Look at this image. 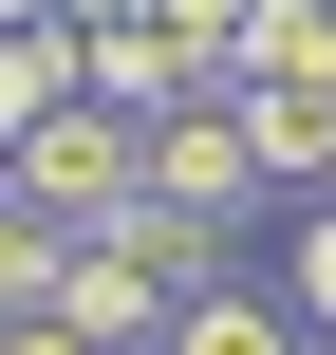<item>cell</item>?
Returning <instances> with one entry per match:
<instances>
[{
    "mask_svg": "<svg viewBox=\"0 0 336 355\" xmlns=\"http://www.w3.org/2000/svg\"><path fill=\"white\" fill-rule=\"evenodd\" d=\"M94 94V37L75 19H0V131H37V112H75Z\"/></svg>",
    "mask_w": 336,
    "mask_h": 355,
    "instance_id": "obj_6",
    "label": "cell"
},
{
    "mask_svg": "<svg viewBox=\"0 0 336 355\" xmlns=\"http://www.w3.org/2000/svg\"><path fill=\"white\" fill-rule=\"evenodd\" d=\"M0 150H19V131H0Z\"/></svg>",
    "mask_w": 336,
    "mask_h": 355,
    "instance_id": "obj_13",
    "label": "cell"
},
{
    "mask_svg": "<svg viewBox=\"0 0 336 355\" xmlns=\"http://www.w3.org/2000/svg\"><path fill=\"white\" fill-rule=\"evenodd\" d=\"M224 75H262V94H336V0H243V56Z\"/></svg>",
    "mask_w": 336,
    "mask_h": 355,
    "instance_id": "obj_7",
    "label": "cell"
},
{
    "mask_svg": "<svg viewBox=\"0 0 336 355\" xmlns=\"http://www.w3.org/2000/svg\"><path fill=\"white\" fill-rule=\"evenodd\" d=\"M150 187H168L187 225H243V206H281V187H262V131H243V94H224V75L150 112Z\"/></svg>",
    "mask_w": 336,
    "mask_h": 355,
    "instance_id": "obj_2",
    "label": "cell"
},
{
    "mask_svg": "<svg viewBox=\"0 0 336 355\" xmlns=\"http://www.w3.org/2000/svg\"><path fill=\"white\" fill-rule=\"evenodd\" d=\"M318 355H336V337H318Z\"/></svg>",
    "mask_w": 336,
    "mask_h": 355,
    "instance_id": "obj_14",
    "label": "cell"
},
{
    "mask_svg": "<svg viewBox=\"0 0 336 355\" xmlns=\"http://www.w3.org/2000/svg\"><path fill=\"white\" fill-rule=\"evenodd\" d=\"M75 37H94V94H112V112H168V94H206V56H187L168 19H75Z\"/></svg>",
    "mask_w": 336,
    "mask_h": 355,
    "instance_id": "obj_5",
    "label": "cell"
},
{
    "mask_svg": "<svg viewBox=\"0 0 336 355\" xmlns=\"http://www.w3.org/2000/svg\"><path fill=\"white\" fill-rule=\"evenodd\" d=\"M224 94H243V131H262V187L318 206L336 187V94H262V75H224Z\"/></svg>",
    "mask_w": 336,
    "mask_h": 355,
    "instance_id": "obj_4",
    "label": "cell"
},
{
    "mask_svg": "<svg viewBox=\"0 0 336 355\" xmlns=\"http://www.w3.org/2000/svg\"><path fill=\"white\" fill-rule=\"evenodd\" d=\"M0 187H19L37 225H112V206L150 187V112H112V94H75V112H37V131L0 150Z\"/></svg>",
    "mask_w": 336,
    "mask_h": 355,
    "instance_id": "obj_1",
    "label": "cell"
},
{
    "mask_svg": "<svg viewBox=\"0 0 336 355\" xmlns=\"http://www.w3.org/2000/svg\"><path fill=\"white\" fill-rule=\"evenodd\" d=\"M0 355H94V337H75V318H0Z\"/></svg>",
    "mask_w": 336,
    "mask_h": 355,
    "instance_id": "obj_11",
    "label": "cell"
},
{
    "mask_svg": "<svg viewBox=\"0 0 336 355\" xmlns=\"http://www.w3.org/2000/svg\"><path fill=\"white\" fill-rule=\"evenodd\" d=\"M56 262H75V225H37V206L0 187V318H37V300H56Z\"/></svg>",
    "mask_w": 336,
    "mask_h": 355,
    "instance_id": "obj_8",
    "label": "cell"
},
{
    "mask_svg": "<svg viewBox=\"0 0 336 355\" xmlns=\"http://www.w3.org/2000/svg\"><path fill=\"white\" fill-rule=\"evenodd\" d=\"M168 355H318V318H299L281 281H243V262H224L206 300H168Z\"/></svg>",
    "mask_w": 336,
    "mask_h": 355,
    "instance_id": "obj_3",
    "label": "cell"
},
{
    "mask_svg": "<svg viewBox=\"0 0 336 355\" xmlns=\"http://www.w3.org/2000/svg\"><path fill=\"white\" fill-rule=\"evenodd\" d=\"M281 300H299V318H318V337H336V187H318V206H299V225H281Z\"/></svg>",
    "mask_w": 336,
    "mask_h": 355,
    "instance_id": "obj_9",
    "label": "cell"
},
{
    "mask_svg": "<svg viewBox=\"0 0 336 355\" xmlns=\"http://www.w3.org/2000/svg\"><path fill=\"white\" fill-rule=\"evenodd\" d=\"M0 19H56V0H0Z\"/></svg>",
    "mask_w": 336,
    "mask_h": 355,
    "instance_id": "obj_12",
    "label": "cell"
},
{
    "mask_svg": "<svg viewBox=\"0 0 336 355\" xmlns=\"http://www.w3.org/2000/svg\"><path fill=\"white\" fill-rule=\"evenodd\" d=\"M150 19H168V37H187V56H206V75H224V56H243V0H150Z\"/></svg>",
    "mask_w": 336,
    "mask_h": 355,
    "instance_id": "obj_10",
    "label": "cell"
}]
</instances>
